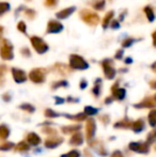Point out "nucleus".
<instances>
[{"label":"nucleus","mask_w":156,"mask_h":157,"mask_svg":"<svg viewBox=\"0 0 156 157\" xmlns=\"http://www.w3.org/2000/svg\"><path fill=\"white\" fill-rule=\"evenodd\" d=\"M0 56L3 60H12L14 58L13 45L9 40L1 39L0 41Z\"/></svg>","instance_id":"nucleus-1"},{"label":"nucleus","mask_w":156,"mask_h":157,"mask_svg":"<svg viewBox=\"0 0 156 157\" xmlns=\"http://www.w3.org/2000/svg\"><path fill=\"white\" fill-rule=\"evenodd\" d=\"M79 16L89 26H96L100 23V16L96 13H94L93 11L88 10V9H82L79 13Z\"/></svg>","instance_id":"nucleus-2"},{"label":"nucleus","mask_w":156,"mask_h":157,"mask_svg":"<svg viewBox=\"0 0 156 157\" xmlns=\"http://www.w3.org/2000/svg\"><path fill=\"white\" fill-rule=\"evenodd\" d=\"M30 42H31L32 47L34 48V50H36L38 54H45V52L49 49V47H48V45L46 44V42L44 41L43 39H41L40 36H36V35L30 37Z\"/></svg>","instance_id":"nucleus-3"},{"label":"nucleus","mask_w":156,"mask_h":157,"mask_svg":"<svg viewBox=\"0 0 156 157\" xmlns=\"http://www.w3.org/2000/svg\"><path fill=\"white\" fill-rule=\"evenodd\" d=\"M70 66L75 70H87L89 67V64L81 56L71 55L70 56Z\"/></svg>","instance_id":"nucleus-4"},{"label":"nucleus","mask_w":156,"mask_h":157,"mask_svg":"<svg viewBox=\"0 0 156 157\" xmlns=\"http://www.w3.org/2000/svg\"><path fill=\"white\" fill-rule=\"evenodd\" d=\"M29 77L33 82H43L46 77V70L45 68H34L30 72Z\"/></svg>","instance_id":"nucleus-5"},{"label":"nucleus","mask_w":156,"mask_h":157,"mask_svg":"<svg viewBox=\"0 0 156 157\" xmlns=\"http://www.w3.org/2000/svg\"><path fill=\"white\" fill-rule=\"evenodd\" d=\"M63 30V25L60 23L59 21H55V19H51V21H48L47 24V28H46V33H51V34H55V33H59Z\"/></svg>","instance_id":"nucleus-6"},{"label":"nucleus","mask_w":156,"mask_h":157,"mask_svg":"<svg viewBox=\"0 0 156 157\" xmlns=\"http://www.w3.org/2000/svg\"><path fill=\"white\" fill-rule=\"evenodd\" d=\"M102 66H103V68H104V73L107 78H113V76H115V74H116V71H115V68H113L112 61L109 60V59H105L102 62Z\"/></svg>","instance_id":"nucleus-7"},{"label":"nucleus","mask_w":156,"mask_h":157,"mask_svg":"<svg viewBox=\"0 0 156 157\" xmlns=\"http://www.w3.org/2000/svg\"><path fill=\"white\" fill-rule=\"evenodd\" d=\"M12 75H13V78L16 82L21 83L26 81L27 77H26V73L24 72L23 70H19V68H12Z\"/></svg>","instance_id":"nucleus-8"},{"label":"nucleus","mask_w":156,"mask_h":157,"mask_svg":"<svg viewBox=\"0 0 156 157\" xmlns=\"http://www.w3.org/2000/svg\"><path fill=\"white\" fill-rule=\"evenodd\" d=\"M75 11H76L75 6H69V8L63 9V10L59 11V12L56 14V16L58 17L59 19H65V18H67L69 16H71V15L73 14Z\"/></svg>","instance_id":"nucleus-9"},{"label":"nucleus","mask_w":156,"mask_h":157,"mask_svg":"<svg viewBox=\"0 0 156 157\" xmlns=\"http://www.w3.org/2000/svg\"><path fill=\"white\" fill-rule=\"evenodd\" d=\"M113 15H115V12H113V11H109V12L105 15L104 19H103V21H102V26H103V28H104V29H106L108 26H110L111 19H112Z\"/></svg>","instance_id":"nucleus-10"},{"label":"nucleus","mask_w":156,"mask_h":157,"mask_svg":"<svg viewBox=\"0 0 156 157\" xmlns=\"http://www.w3.org/2000/svg\"><path fill=\"white\" fill-rule=\"evenodd\" d=\"M90 4H91L92 8L95 9V10L102 11V10H104L106 1H105V0H92V1L90 2Z\"/></svg>","instance_id":"nucleus-11"},{"label":"nucleus","mask_w":156,"mask_h":157,"mask_svg":"<svg viewBox=\"0 0 156 157\" xmlns=\"http://www.w3.org/2000/svg\"><path fill=\"white\" fill-rule=\"evenodd\" d=\"M143 11H144V13H146V18H148V21H154V19H155V14H154V11H153V9L151 8V6H146V8L143 9Z\"/></svg>","instance_id":"nucleus-12"},{"label":"nucleus","mask_w":156,"mask_h":157,"mask_svg":"<svg viewBox=\"0 0 156 157\" xmlns=\"http://www.w3.org/2000/svg\"><path fill=\"white\" fill-rule=\"evenodd\" d=\"M55 70H56L57 72H60L61 74H67V73H69V68H67V66L64 65V64H62V63L56 64V65H55Z\"/></svg>","instance_id":"nucleus-13"},{"label":"nucleus","mask_w":156,"mask_h":157,"mask_svg":"<svg viewBox=\"0 0 156 157\" xmlns=\"http://www.w3.org/2000/svg\"><path fill=\"white\" fill-rule=\"evenodd\" d=\"M10 4L8 2H0V16L4 14V13L10 11Z\"/></svg>","instance_id":"nucleus-14"},{"label":"nucleus","mask_w":156,"mask_h":157,"mask_svg":"<svg viewBox=\"0 0 156 157\" xmlns=\"http://www.w3.org/2000/svg\"><path fill=\"white\" fill-rule=\"evenodd\" d=\"M24 14L27 18L29 19H33L36 17V11L32 10V9H25L24 10Z\"/></svg>","instance_id":"nucleus-15"},{"label":"nucleus","mask_w":156,"mask_h":157,"mask_svg":"<svg viewBox=\"0 0 156 157\" xmlns=\"http://www.w3.org/2000/svg\"><path fill=\"white\" fill-rule=\"evenodd\" d=\"M135 42H136L135 39H133V37H128V39H125L124 41L122 42V46L123 47H129V46L133 45Z\"/></svg>","instance_id":"nucleus-16"},{"label":"nucleus","mask_w":156,"mask_h":157,"mask_svg":"<svg viewBox=\"0 0 156 157\" xmlns=\"http://www.w3.org/2000/svg\"><path fill=\"white\" fill-rule=\"evenodd\" d=\"M17 29L19 30L21 33H27V26H26V24H25V21H19L18 23V25H17Z\"/></svg>","instance_id":"nucleus-17"},{"label":"nucleus","mask_w":156,"mask_h":157,"mask_svg":"<svg viewBox=\"0 0 156 157\" xmlns=\"http://www.w3.org/2000/svg\"><path fill=\"white\" fill-rule=\"evenodd\" d=\"M6 72V65H0V85L3 82L4 80V74Z\"/></svg>","instance_id":"nucleus-18"},{"label":"nucleus","mask_w":156,"mask_h":157,"mask_svg":"<svg viewBox=\"0 0 156 157\" xmlns=\"http://www.w3.org/2000/svg\"><path fill=\"white\" fill-rule=\"evenodd\" d=\"M58 0H45V6H48V8H54L57 4Z\"/></svg>","instance_id":"nucleus-19"},{"label":"nucleus","mask_w":156,"mask_h":157,"mask_svg":"<svg viewBox=\"0 0 156 157\" xmlns=\"http://www.w3.org/2000/svg\"><path fill=\"white\" fill-rule=\"evenodd\" d=\"M65 86H67V81H58V82H55L54 85H52V88L56 89V88H58V87H65Z\"/></svg>","instance_id":"nucleus-20"},{"label":"nucleus","mask_w":156,"mask_h":157,"mask_svg":"<svg viewBox=\"0 0 156 157\" xmlns=\"http://www.w3.org/2000/svg\"><path fill=\"white\" fill-rule=\"evenodd\" d=\"M21 55H23V56H25V57H30V55H31L29 48H27V47H26V48H21Z\"/></svg>","instance_id":"nucleus-21"},{"label":"nucleus","mask_w":156,"mask_h":157,"mask_svg":"<svg viewBox=\"0 0 156 157\" xmlns=\"http://www.w3.org/2000/svg\"><path fill=\"white\" fill-rule=\"evenodd\" d=\"M110 27L112 28V29H119V28H120V23H119V21H111Z\"/></svg>","instance_id":"nucleus-22"},{"label":"nucleus","mask_w":156,"mask_h":157,"mask_svg":"<svg viewBox=\"0 0 156 157\" xmlns=\"http://www.w3.org/2000/svg\"><path fill=\"white\" fill-rule=\"evenodd\" d=\"M123 54H124V52H123V49H120L117 52V54H116V58L117 59H121L123 56Z\"/></svg>","instance_id":"nucleus-23"},{"label":"nucleus","mask_w":156,"mask_h":157,"mask_svg":"<svg viewBox=\"0 0 156 157\" xmlns=\"http://www.w3.org/2000/svg\"><path fill=\"white\" fill-rule=\"evenodd\" d=\"M152 39H153V45L156 47V30L152 33Z\"/></svg>","instance_id":"nucleus-24"},{"label":"nucleus","mask_w":156,"mask_h":157,"mask_svg":"<svg viewBox=\"0 0 156 157\" xmlns=\"http://www.w3.org/2000/svg\"><path fill=\"white\" fill-rule=\"evenodd\" d=\"M87 87V80H81V83H80V88L81 89H85V88Z\"/></svg>","instance_id":"nucleus-25"},{"label":"nucleus","mask_w":156,"mask_h":157,"mask_svg":"<svg viewBox=\"0 0 156 157\" xmlns=\"http://www.w3.org/2000/svg\"><path fill=\"white\" fill-rule=\"evenodd\" d=\"M3 31H4L3 27H2V26H0V39H1L2 35H3Z\"/></svg>","instance_id":"nucleus-26"},{"label":"nucleus","mask_w":156,"mask_h":157,"mask_svg":"<svg viewBox=\"0 0 156 157\" xmlns=\"http://www.w3.org/2000/svg\"><path fill=\"white\" fill-rule=\"evenodd\" d=\"M125 62H126V63H131V59H126V60H125Z\"/></svg>","instance_id":"nucleus-27"},{"label":"nucleus","mask_w":156,"mask_h":157,"mask_svg":"<svg viewBox=\"0 0 156 157\" xmlns=\"http://www.w3.org/2000/svg\"><path fill=\"white\" fill-rule=\"evenodd\" d=\"M27 1H30V0H27Z\"/></svg>","instance_id":"nucleus-28"}]
</instances>
